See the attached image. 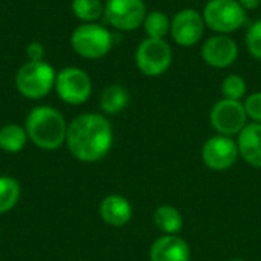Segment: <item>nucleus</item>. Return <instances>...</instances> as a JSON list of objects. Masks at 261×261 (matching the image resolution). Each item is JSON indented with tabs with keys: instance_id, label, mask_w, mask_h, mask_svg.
I'll use <instances>...</instances> for the list:
<instances>
[{
	"instance_id": "obj_7",
	"label": "nucleus",
	"mask_w": 261,
	"mask_h": 261,
	"mask_svg": "<svg viewBox=\"0 0 261 261\" xmlns=\"http://www.w3.org/2000/svg\"><path fill=\"white\" fill-rule=\"evenodd\" d=\"M210 122L219 135L234 136L248 125V115L242 101L222 98L210 112Z\"/></svg>"
},
{
	"instance_id": "obj_22",
	"label": "nucleus",
	"mask_w": 261,
	"mask_h": 261,
	"mask_svg": "<svg viewBox=\"0 0 261 261\" xmlns=\"http://www.w3.org/2000/svg\"><path fill=\"white\" fill-rule=\"evenodd\" d=\"M248 92V84L245 78L239 73H231L223 78L222 81V95L226 99H234V101H242L246 96Z\"/></svg>"
},
{
	"instance_id": "obj_16",
	"label": "nucleus",
	"mask_w": 261,
	"mask_h": 261,
	"mask_svg": "<svg viewBox=\"0 0 261 261\" xmlns=\"http://www.w3.org/2000/svg\"><path fill=\"white\" fill-rule=\"evenodd\" d=\"M154 225L165 236H177V232L184 228V217L177 208L162 205L154 211Z\"/></svg>"
},
{
	"instance_id": "obj_11",
	"label": "nucleus",
	"mask_w": 261,
	"mask_h": 261,
	"mask_svg": "<svg viewBox=\"0 0 261 261\" xmlns=\"http://www.w3.org/2000/svg\"><path fill=\"white\" fill-rule=\"evenodd\" d=\"M239 154L240 151L237 142L232 138L223 135L211 136L206 139L202 148V159L205 165L214 171H225L231 168L236 164Z\"/></svg>"
},
{
	"instance_id": "obj_19",
	"label": "nucleus",
	"mask_w": 261,
	"mask_h": 261,
	"mask_svg": "<svg viewBox=\"0 0 261 261\" xmlns=\"http://www.w3.org/2000/svg\"><path fill=\"white\" fill-rule=\"evenodd\" d=\"M142 26L147 34V38L165 40V37L170 34L171 20L162 11H151V12H147Z\"/></svg>"
},
{
	"instance_id": "obj_3",
	"label": "nucleus",
	"mask_w": 261,
	"mask_h": 261,
	"mask_svg": "<svg viewBox=\"0 0 261 261\" xmlns=\"http://www.w3.org/2000/svg\"><path fill=\"white\" fill-rule=\"evenodd\" d=\"M206 28L229 35L248 21V11L237 0H208L202 11Z\"/></svg>"
},
{
	"instance_id": "obj_25",
	"label": "nucleus",
	"mask_w": 261,
	"mask_h": 261,
	"mask_svg": "<svg viewBox=\"0 0 261 261\" xmlns=\"http://www.w3.org/2000/svg\"><path fill=\"white\" fill-rule=\"evenodd\" d=\"M26 55L29 58V61H43L44 58V47L41 43L38 41H32L28 44L26 47Z\"/></svg>"
},
{
	"instance_id": "obj_18",
	"label": "nucleus",
	"mask_w": 261,
	"mask_h": 261,
	"mask_svg": "<svg viewBox=\"0 0 261 261\" xmlns=\"http://www.w3.org/2000/svg\"><path fill=\"white\" fill-rule=\"evenodd\" d=\"M28 141L26 130L18 124H6L0 128V148L6 153H18Z\"/></svg>"
},
{
	"instance_id": "obj_9",
	"label": "nucleus",
	"mask_w": 261,
	"mask_h": 261,
	"mask_svg": "<svg viewBox=\"0 0 261 261\" xmlns=\"http://www.w3.org/2000/svg\"><path fill=\"white\" fill-rule=\"evenodd\" d=\"M206 24L200 11L194 8H184L171 18L170 35L177 46L191 47L202 40Z\"/></svg>"
},
{
	"instance_id": "obj_13",
	"label": "nucleus",
	"mask_w": 261,
	"mask_h": 261,
	"mask_svg": "<svg viewBox=\"0 0 261 261\" xmlns=\"http://www.w3.org/2000/svg\"><path fill=\"white\" fill-rule=\"evenodd\" d=\"M190 245L177 236L159 237L150 248V261H190Z\"/></svg>"
},
{
	"instance_id": "obj_10",
	"label": "nucleus",
	"mask_w": 261,
	"mask_h": 261,
	"mask_svg": "<svg viewBox=\"0 0 261 261\" xmlns=\"http://www.w3.org/2000/svg\"><path fill=\"white\" fill-rule=\"evenodd\" d=\"M55 90L64 102L80 106L90 98L92 80L80 67H66L57 75Z\"/></svg>"
},
{
	"instance_id": "obj_4",
	"label": "nucleus",
	"mask_w": 261,
	"mask_h": 261,
	"mask_svg": "<svg viewBox=\"0 0 261 261\" xmlns=\"http://www.w3.org/2000/svg\"><path fill=\"white\" fill-rule=\"evenodd\" d=\"M57 73L46 61H28L15 75V87L24 98H44L55 87Z\"/></svg>"
},
{
	"instance_id": "obj_15",
	"label": "nucleus",
	"mask_w": 261,
	"mask_h": 261,
	"mask_svg": "<svg viewBox=\"0 0 261 261\" xmlns=\"http://www.w3.org/2000/svg\"><path fill=\"white\" fill-rule=\"evenodd\" d=\"M239 151L242 158L255 168H261V124L251 122L239 133Z\"/></svg>"
},
{
	"instance_id": "obj_8",
	"label": "nucleus",
	"mask_w": 261,
	"mask_h": 261,
	"mask_svg": "<svg viewBox=\"0 0 261 261\" xmlns=\"http://www.w3.org/2000/svg\"><path fill=\"white\" fill-rule=\"evenodd\" d=\"M147 12L144 0H107L104 5L106 21L119 31H135L142 26Z\"/></svg>"
},
{
	"instance_id": "obj_14",
	"label": "nucleus",
	"mask_w": 261,
	"mask_h": 261,
	"mask_svg": "<svg viewBox=\"0 0 261 261\" xmlns=\"http://www.w3.org/2000/svg\"><path fill=\"white\" fill-rule=\"evenodd\" d=\"M99 214L107 225L115 226V228H121L130 222L132 214H133V208L124 196L112 194V196H107L101 202Z\"/></svg>"
},
{
	"instance_id": "obj_27",
	"label": "nucleus",
	"mask_w": 261,
	"mask_h": 261,
	"mask_svg": "<svg viewBox=\"0 0 261 261\" xmlns=\"http://www.w3.org/2000/svg\"><path fill=\"white\" fill-rule=\"evenodd\" d=\"M229 261H246V260H243V258H232V260H229Z\"/></svg>"
},
{
	"instance_id": "obj_24",
	"label": "nucleus",
	"mask_w": 261,
	"mask_h": 261,
	"mask_svg": "<svg viewBox=\"0 0 261 261\" xmlns=\"http://www.w3.org/2000/svg\"><path fill=\"white\" fill-rule=\"evenodd\" d=\"M243 106L248 118L252 119V122L261 124V92H254L249 96H246Z\"/></svg>"
},
{
	"instance_id": "obj_23",
	"label": "nucleus",
	"mask_w": 261,
	"mask_h": 261,
	"mask_svg": "<svg viewBox=\"0 0 261 261\" xmlns=\"http://www.w3.org/2000/svg\"><path fill=\"white\" fill-rule=\"evenodd\" d=\"M245 44L251 57L261 61V18L249 24L245 35Z\"/></svg>"
},
{
	"instance_id": "obj_17",
	"label": "nucleus",
	"mask_w": 261,
	"mask_h": 261,
	"mask_svg": "<svg viewBox=\"0 0 261 261\" xmlns=\"http://www.w3.org/2000/svg\"><path fill=\"white\" fill-rule=\"evenodd\" d=\"M128 101H130V95L127 89L122 87L121 84H112L106 87L104 92L101 93L99 104L104 113L116 115L128 106Z\"/></svg>"
},
{
	"instance_id": "obj_1",
	"label": "nucleus",
	"mask_w": 261,
	"mask_h": 261,
	"mask_svg": "<svg viewBox=\"0 0 261 261\" xmlns=\"http://www.w3.org/2000/svg\"><path fill=\"white\" fill-rule=\"evenodd\" d=\"M66 144L70 154L78 161L96 162L113 145L112 124L104 115L83 113L67 125Z\"/></svg>"
},
{
	"instance_id": "obj_5",
	"label": "nucleus",
	"mask_w": 261,
	"mask_h": 261,
	"mask_svg": "<svg viewBox=\"0 0 261 261\" xmlns=\"http://www.w3.org/2000/svg\"><path fill=\"white\" fill-rule=\"evenodd\" d=\"M70 43L78 55L89 60H98L110 52L113 46V35L102 24L84 23L73 31Z\"/></svg>"
},
{
	"instance_id": "obj_2",
	"label": "nucleus",
	"mask_w": 261,
	"mask_h": 261,
	"mask_svg": "<svg viewBox=\"0 0 261 261\" xmlns=\"http://www.w3.org/2000/svg\"><path fill=\"white\" fill-rule=\"evenodd\" d=\"M28 138L41 150H57L66 142L67 125L63 115L49 106L32 109L26 118Z\"/></svg>"
},
{
	"instance_id": "obj_12",
	"label": "nucleus",
	"mask_w": 261,
	"mask_h": 261,
	"mask_svg": "<svg viewBox=\"0 0 261 261\" xmlns=\"http://www.w3.org/2000/svg\"><path fill=\"white\" fill-rule=\"evenodd\" d=\"M202 58L214 69H226L237 61L239 46L232 37L216 34L202 44Z\"/></svg>"
},
{
	"instance_id": "obj_20",
	"label": "nucleus",
	"mask_w": 261,
	"mask_h": 261,
	"mask_svg": "<svg viewBox=\"0 0 261 261\" xmlns=\"http://www.w3.org/2000/svg\"><path fill=\"white\" fill-rule=\"evenodd\" d=\"M20 199V185L15 179L0 176V214L11 211Z\"/></svg>"
},
{
	"instance_id": "obj_6",
	"label": "nucleus",
	"mask_w": 261,
	"mask_h": 261,
	"mask_svg": "<svg viewBox=\"0 0 261 261\" xmlns=\"http://www.w3.org/2000/svg\"><path fill=\"white\" fill-rule=\"evenodd\" d=\"M135 63L142 75L161 76L173 63V49L167 40L145 38L135 52Z\"/></svg>"
},
{
	"instance_id": "obj_26",
	"label": "nucleus",
	"mask_w": 261,
	"mask_h": 261,
	"mask_svg": "<svg viewBox=\"0 0 261 261\" xmlns=\"http://www.w3.org/2000/svg\"><path fill=\"white\" fill-rule=\"evenodd\" d=\"M246 11H255L261 8V0H237Z\"/></svg>"
},
{
	"instance_id": "obj_21",
	"label": "nucleus",
	"mask_w": 261,
	"mask_h": 261,
	"mask_svg": "<svg viewBox=\"0 0 261 261\" xmlns=\"http://www.w3.org/2000/svg\"><path fill=\"white\" fill-rule=\"evenodd\" d=\"M72 12L81 21L93 23L104 15V5L101 0H73Z\"/></svg>"
}]
</instances>
